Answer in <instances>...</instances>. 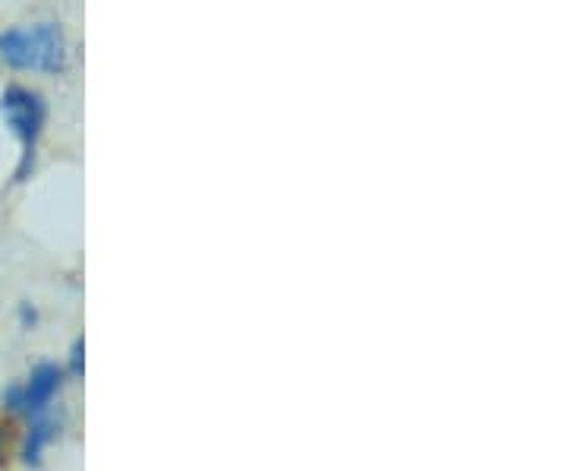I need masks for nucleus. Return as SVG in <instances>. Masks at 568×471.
Wrapping results in <instances>:
<instances>
[{
    "label": "nucleus",
    "mask_w": 568,
    "mask_h": 471,
    "mask_svg": "<svg viewBox=\"0 0 568 471\" xmlns=\"http://www.w3.org/2000/svg\"><path fill=\"white\" fill-rule=\"evenodd\" d=\"M0 118L7 123V130L17 137L20 143V162H17V181L32 178L36 171V159H39V143L44 137V127H48V102L39 89H29V86H7L0 92Z\"/></svg>",
    "instance_id": "obj_2"
},
{
    "label": "nucleus",
    "mask_w": 568,
    "mask_h": 471,
    "mask_svg": "<svg viewBox=\"0 0 568 471\" xmlns=\"http://www.w3.org/2000/svg\"><path fill=\"white\" fill-rule=\"evenodd\" d=\"M63 370L58 364H39L29 373V380L20 387H10L3 392V409L17 411V414H41L51 405V399L61 392Z\"/></svg>",
    "instance_id": "obj_3"
},
{
    "label": "nucleus",
    "mask_w": 568,
    "mask_h": 471,
    "mask_svg": "<svg viewBox=\"0 0 568 471\" xmlns=\"http://www.w3.org/2000/svg\"><path fill=\"white\" fill-rule=\"evenodd\" d=\"M70 373H73V377H82V342L73 345V354H70Z\"/></svg>",
    "instance_id": "obj_6"
},
{
    "label": "nucleus",
    "mask_w": 568,
    "mask_h": 471,
    "mask_svg": "<svg viewBox=\"0 0 568 471\" xmlns=\"http://www.w3.org/2000/svg\"><path fill=\"white\" fill-rule=\"evenodd\" d=\"M54 440V421H36L32 424V431H29V437H26V443H22V462L26 465H39L41 462V452H44V447Z\"/></svg>",
    "instance_id": "obj_4"
},
{
    "label": "nucleus",
    "mask_w": 568,
    "mask_h": 471,
    "mask_svg": "<svg viewBox=\"0 0 568 471\" xmlns=\"http://www.w3.org/2000/svg\"><path fill=\"white\" fill-rule=\"evenodd\" d=\"M70 44L58 22H36L0 32V63L22 73H63Z\"/></svg>",
    "instance_id": "obj_1"
},
{
    "label": "nucleus",
    "mask_w": 568,
    "mask_h": 471,
    "mask_svg": "<svg viewBox=\"0 0 568 471\" xmlns=\"http://www.w3.org/2000/svg\"><path fill=\"white\" fill-rule=\"evenodd\" d=\"M13 437H17V433H13V428L0 421V465H3L7 459H10V447H13Z\"/></svg>",
    "instance_id": "obj_5"
}]
</instances>
